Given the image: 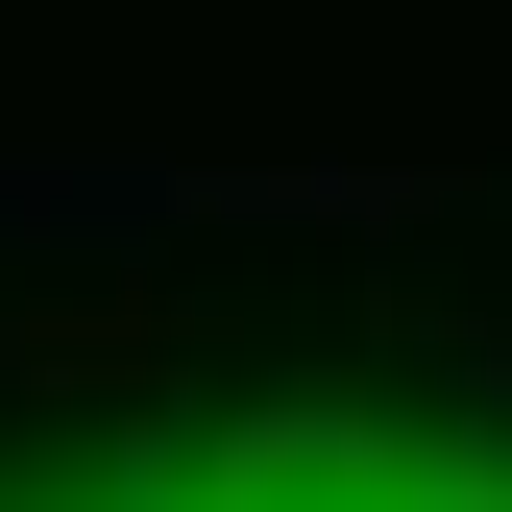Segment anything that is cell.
Masks as SVG:
<instances>
[{
	"instance_id": "obj_1",
	"label": "cell",
	"mask_w": 512,
	"mask_h": 512,
	"mask_svg": "<svg viewBox=\"0 0 512 512\" xmlns=\"http://www.w3.org/2000/svg\"><path fill=\"white\" fill-rule=\"evenodd\" d=\"M171 366H196V293H171V269H98V293H25V317H0V391H25V415L171 391Z\"/></svg>"
},
{
	"instance_id": "obj_2",
	"label": "cell",
	"mask_w": 512,
	"mask_h": 512,
	"mask_svg": "<svg viewBox=\"0 0 512 512\" xmlns=\"http://www.w3.org/2000/svg\"><path fill=\"white\" fill-rule=\"evenodd\" d=\"M366 512H512V439H488V415H415V439H391V488H366Z\"/></svg>"
},
{
	"instance_id": "obj_3",
	"label": "cell",
	"mask_w": 512,
	"mask_h": 512,
	"mask_svg": "<svg viewBox=\"0 0 512 512\" xmlns=\"http://www.w3.org/2000/svg\"><path fill=\"white\" fill-rule=\"evenodd\" d=\"M0 512H25V488H0Z\"/></svg>"
}]
</instances>
